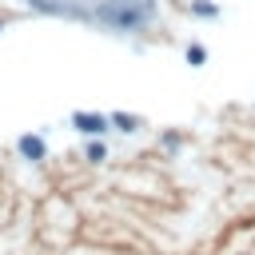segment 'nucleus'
Returning <instances> with one entry per match:
<instances>
[{
    "mask_svg": "<svg viewBox=\"0 0 255 255\" xmlns=\"http://www.w3.org/2000/svg\"><path fill=\"white\" fill-rule=\"evenodd\" d=\"M28 4L40 12H64V16L112 24V28H139L155 16L151 0H28Z\"/></svg>",
    "mask_w": 255,
    "mask_h": 255,
    "instance_id": "f257e3e1",
    "label": "nucleus"
},
{
    "mask_svg": "<svg viewBox=\"0 0 255 255\" xmlns=\"http://www.w3.org/2000/svg\"><path fill=\"white\" fill-rule=\"evenodd\" d=\"M108 124H112V116H100V112H76L72 116V128L84 131V135H104Z\"/></svg>",
    "mask_w": 255,
    "mask_h": 255,
    "instance_id": "f03ea898",
    "label": "nucleus"
},
{
    "mask_svg": "<svg viewBox=\"0 0 255 255\" xmlns=\"http://www.w3.org/2000/svg\"><path fill=\"white\" fill-rule=\"evenodd\" d=\"M16 147H20V155H24V159H44V155H48V147H44V139H40V135H20V139H16Z\"/></svg>",
    "mask_w": 255,
    "mask_h": 255,
    "instance_id": "7ed1b4c3",
    "label": "nucleus"
},
{
    "mask_svg": "<svg viewBox=\"0 0 255 255\" xmlns=\"http://www.w3.org/2000/svg\"><path fill=\"white\" fill-rule=\"evenodd\" d=\"M191 16H199V20H215V16H219V4H211V0H191Z\"/></svg>",
    "mask_w": 255,
    "mask_h": 255,
    "instance_id": "20e7f679",
    "label": "nucleus"
},
{
    "mask_svg": "<svg viewBox=\"0 0 255 255\" xmlns=\"http://www.w3.org/2000/svg\"><path fill=\"white\" fill-rule=\"evenodd\" d=\"M112 124L120 131H139V116H128V112H112Z\"/></svg>",
    "mask_w": 255,
    "mask_h": 255,
    "instance_id": "39448f33",
    "label": "nucleus"
},
{
    "mask_svg": "<svg viewBox=\"0 0 255 255\" xmlns=\"http://www.w3.org/2000/svg\"><path fill=\"white\" fill-rule=\"evenodd\" d=\"M203 60H207V48H203V44H187V64H191V68H199Z\"/></svg>",
    "mask_w": 255,
    "mask_h": 255,
    "instance_id": "423d86ee",
    "label": "nucleus"
},
{
    "mask_svg": "<svg viewBox=\"0 0 255 255\" xmlns=\"http://www.w3.org/2000/svg\"><path fill=\"white\" fill-rule=\"evenodd\" d=\"M84 155H88V159H92V163H100V159H104V155H108V147H104V143H100V139H92V143H88V151H84Z\"/></svg>",
    "mask_w": 255,
    "mask_h": 255,
    "instance_id": "0eeeda50",
    "label": "nucleus"
}]
</instances>
